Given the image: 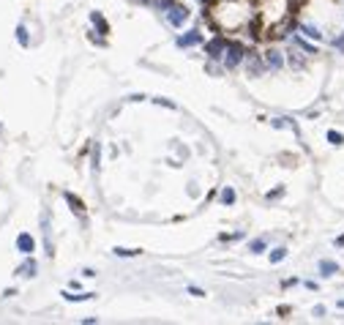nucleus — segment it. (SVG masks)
Masks as SVG:
<instances>
[{
	"instance_id": "nucleus-5",
	"label": "nucleus",
	"mask_w": 344,
	"mask_h": 325,
	"mask_svg": "<svg viewBox=\"0 0 344 325\" xmlns=\"http://www.w3.org/2000/svg\"><path fill=\"white\" fill-rule=\"evenodd\" d=\"M41 233H44V252H46V257H55V243H52V229H50V211L41 213Z\"/></svg>"
},
{
	"instance_id": "nucleus-27",
	"label": "nucleus",
	"mask_w": 344,
	"mask_h": 325,
	"mask_svg": "<svg viewBox=\"0 0 344 325\" xmlns=\"http://www.w3.org/2000/svg\"><path fill=\"white\" fill-rule=\"evenodd\" d=\"M172 3H178V0H156V6H159V9H164V11L170 9Z\"/></svg>"
},
{
	"instance_id": "nucleus-13",
	"label": "nucleus",
	"mask_w": 344,
	"mask_h": 325,
	"mask_svg": "<svg viewBox=\"0 0 344 325\" xmlns=\"http://www.w3.org/2000/svg\"><path fill=\"white\" fill-rule=\"evenodd\" d=\"M298 33H303V36L312 38V41H322V30L317 28V25H312V22H303L298 28Z\"/></svg>"
},
{
	"instance_id": "nucleus-3",
	"label": "nucleus",
	"mask_w": 344,
	"mask_h": 325,
	"mask_svg": "<svg viewBox=\"0 0 344 325\" xmlns=\"http://www.w3.org/2000/svg\"><path fill=\"white\" fill-rule=\"evenodd\" d=\"M188 17H191V11H188L186 6H180V3H172L170 9H167V22H170L172 28H180Z\"/></svg>"
},
{
	"instance_id": "nucleus-21",
	"label": "nucleus",
	"mask_w": 344,
	"mask_h": 325,
	"mask_svg": "<svg viewBox=\"0 0 344 325\" xmlns=\"http://www.w3.org/2000/svg\"><path fill=\"white\" fill-rule=\"evenodd\" d=\"M289 66H292V69H303V58H301V52H289Z\"/></svg>"
},
{
	"instance_id": "nucleus-24",
	"label": "nucleus",
	"mask_w": 344,
	"mask_h": 325,
	"mask_svg": "<svg viewBox=\"0 0 344 325\" xmlns=\"http://www.w3.org/2000/svg\"><path fill=\"white\" fill-rule=\"evenodd\" d=\"M87 36H90V41H93V44H107V38H99V36H96V30H87Z\"/></svg>"
},
{
	"instance_id": "nucleus-9",
	"label": "nucleus",
	"mask_w": 344,
	"mask_h": 325,
	"mask_svg": "<svg viewBox=\"0 0 344 325\" xmlns=\"http://www.w3.org/2000/svg\"><path fill=\"white\" fill-rule=\"evenodd\" d=\"M36 270H38L36 260H33V257L28 254V260H25L22 265L17 268V276H22V279H33V276H36Z\"/></svg>"
},
{
	"instance_id": "nucleus-20",
	"label": "nucleus",
	"mask_w": 344,
	"mask_h": 325,
	"mask_svg": "<svg viewBox=\"0 0 344 325\" xmlns=\"http://www.w3.org/2000/svg\"><path fill=\"white\" fill-rule=\"evenodd\" d=\"M328 142L339 148V145H344V134H339V131H328Z\"/></svg>"
},
{
	"instance_id": "nucleus-26",
	"label": "nucleus",
	"mask_w": 344,
	"mask_h": 325,
	"mask_svg": "<svg viewBox=\"0 0 344 325\" xmlns=\"http://www.w3.org/2000/svg\"><path fill=\"white\" fill-rule=\"evenodd\" d=\"M188 295H194V298H205V293H202L200 287H194V284H191V287H188Z\"/></svg>"
},
{
	"instance_id": "nucleus-30",
	"label": "nucleus",
	"mask_w": 344,
	"mask_h": 325,
	"mask_svg": "<svg viewBox=\"0 0 344 325\" xmlns=\"http://www.w3.org/2000/svg\"><path fill=\"white\" fill-rule=\"evenodd\" d=\"M333 243H336V246H344V235H339V238H336Z\"/></svg>"
},
{
	"instance_id": "nucleus-25",
	"label": "nucleus",
	"mask_w": 344,
	"mask_h": 325,
	"mask_svg": "<svg viewBox=\"0 0 344 325\" xmlns=\"http://www.w3.org/2000/svg\"><path fill=\"white\" fill-rule=\"evenodd\" d=\"M333 47H336V50H339L341 55H344V36H336V38H333Z\"/></svg>"
},
{
	"instance_id": "nucleus-15",
	"label": "nucleus",
	"mask_w": 344,
	"mask_h": 325,
	"mask_svg": "<svg viewBox=\"0 0 344 325\" xmlns=\"http://www.w3.org/2000/svg\"><path fill=\"white\" fill-rule=\"evenodd\" d=\"M63 298L69 303H79V301H90V298H96L93 293H63Z\"/></svg>"
},
{
	"instance_id": "nucleus-10",
	"label": "nucleus",
	"mask_w": 344,
	"mask_h": 325,
	"mask_svg": "<svg viewBox=\"0 0 344 325\" xmlns=\"http://www.w3.org/2000/svg\"><path fill=\"white\" fill-rule=\"evenodd\" d=\"M292 44L298 47V50H303L306 55H317V52H320V50H317V44H312L306 36H303V33H298V36H292Z\"/></svg>"
},
{
	"instance_id": "nucleus-4",
	"label": "nucleus",
	"mask_w": 344,
	"mask_h": 325,
	"mask_svg": "<svg viewBox=\"0 0 344 325\" xmlns=\"http://www.w3.org/2000/svg\"><path fill=\"white\" fill-rule=\"evenodd\" d=\"M205 38H202V33L194 28V30H188V33H183V36H178L175 38V47L178 50H191V47H200Z\"/></svg>"
},
{
	"instance_id": "nucleus-14",
	"label": "nucleus",
	"mask_w": 344,
	"mask_h": 325,
	"mask_svg": "<svg viewBox=\"0 0 344 325\" xmlns=\"http://www.w3.org/2000/svg\"><path fill=\"white\" fill-rule=\"evenodd\" d=\"M336 273H339V262L320 260V276H336Z\"/></svg>"
},
{
	"instance_id": "nucleus-31",
	"label": "nucleus",
	"mask_w": 344,
	"mask_h": 325,
	"mask_svg": "<svg viewBox=\"0 0 344 325\" xmlns=\"http://www.w3.org/2000/svg\"><path fill=\"white\" fill-rule=\"evenodd\" d=\"M202 6H211V3H216V0H200Z\"/></svg>"
},
{
	"instance_id": "nucleus-23",
	"label": "nucleus",
	"mask_w": 344,
	"mask_h": 325,
	"mask_svg": "<svg viewBox=\"0 0 344 325\" xmlns=\"http://www.w3.org/2000/svg\"><path fill=\"white\" fill-rule=\"evenodd\" d=\"M99 167H101V148L96 145V148H93V170L99 172Z\"/></svg>"
},
{
	"instance_id": "nucleus-12",
	"label": "nucleus",
	"mask_w": 344,
	"mask_h": 325,
	"mask_svg": "<svg viewBox=\"0 0 344 325\" xmlns=\"http://www.w3.org/2000/svg\"><path fill=\"white\" fill-rule=\"evenodd\" d=\"M90 25L96 28V33H101V36H107V33H110V22L101 17V11H90Z\"/></svg>"
},
{
	"instance_id": "nucleus-8",
	"label": "nucleus",
	"mask_w": 344,
	"mask_h": 325,
	"mask_svg": "<svg viewBox=\"0 0 344 325\" xmlns=\"http://www.w3.org/2000/svg\"><path fill=\"white\" fill-rule=\"evenodd\" d=\"M63 200L69 202V205H71V211L77 213L79 219H82V216H85V202L79 200V197H77V194H74V192H63Z\"/></svg>"
},
{
	"instance_id": "nucleus-19",
	"label": "nucleus",
	"mask_w": 344,
	"mask_h": 325,
	"mask_svg": "<svg viewBox=\"0 0 344 325\" xmlns=\"http://www.w3.org/2000/svg\"><path fill=\"white\" fill-rule=\"evenodd\" d=\"M112 252H115V257H137V254H142L139 249H123V246H115Z\"/></svg>"
},
{
	"instance_id": "nucleus-22",
	"label": "nucleus",
	"mask_w": 344,
	"mask_h": 325,
	"mask_svg": "<svg viewBox=\"0 0 344 325\" xmlns=\"http://www.w3.org/2000/svg\"><path fill=\"white\" fill-rule=\"evenodd\" d=\"M221 202H224V205H232V202H235V192H232L229 186L221 192Z\"/></svg>"
},
{
	"instance_id": "nucleus-6",
	"label": "nucleus",
	"mask_w": 344,
	"mask_h": 325,
	"mask_svg": "<svg viewBox=\"0 0 344 325\" xmlns=\"http://www.w3.org/2000/svg\"><path fill=\"white\" fill-rule=\"evenodd\" d=\"M243 63H246V71H249V77H257V74L265 69V63H262V58L257 55L254 50H249L246 52V58H243Z\"/></svg>"
},
{
	"instance_id": "nucleus-17",
	"label": "nucleus",
	"mask_w": 344,
	"mask_h": 325,
	"mask_svg": "<svg viewBox=\"0 0 344 325\" xmlns=\"http://www.w3.org/2000/svg\"><path fill=\"white\" fill-rule=\"evenodd\" d=\"M284 257H287V249H284V246H276V249H273V252H271V254H268V260H271V262H273V265H279V262H281V260H284Z\"/></svg>"
},
{
	"instance_id": "nucleus-1",
	"label": "nucleus",
	"mask_w": 344,
	"mask_h": 325,
	"mask_svg": "<svg viewBox=\"0 0 344 325\" xmlns=\"http://www.w3.org/2000/svg\"><path fill=\"white\" fill-rule=\"evenodd\" d=\"M243 58H246V47L240 44V41H229L227 44V50H224V69L227 71H235L240 63H243Z\"/></svg>"
},
{
	"instance_id": "nucleus-7",
	"label": "nucleus",
	"mask_w": 344,
	"mask_h": 325,
	"mask_svg": "<svg viewBox=\"0 0 344 325\" xmlns=\"http://www.w3.org/2000/svg\"><path fill=\"white\" fill-rule=\"evenodd\" d=\"M17 252L25 254V257L36 252V241H33V235H28V233H19L17 235Z\"/></svg>"
},
{
	"instance_id": "nucleus-28",
	"label": "nucleus",
	"mask_w": 344,
	"mask_h": 325,
	"mask_svg": "<svg viewBox=\"0 0 344 325\" xmlns=\"http://www.w3.org/2000/svg\"><path fill=\"white\" fill-rule=\"evenodd\" d=\"M281 194H284V189H273V192H268V200H276V197H281Z\"/></svg>"
},
{
	"instance_id": "nucleus-18",
	"label": "nucleus",
	"mask_w": 344,
	"mask_h": 325,
	"mask_svg": "<svg viewBox=\"0 0 344 325\" xmlns=\"http://www.w3.org/2000/svg\"><path fill=\"white\" fill-rule=\"evenodd\" d=\"M17 41H19V47H30V36H28L25 25H17Z\"/></svg>"
},
{
	"instance_id": "nucleus-2",
	"label": "nucleus",
	"mask_w": 344,
	"mask_h": 325,
	"mask_svg": "<svg viewBox=\"0 0 344 325\" xmlns=\"http://www.w3.org/2000/svg\"><path fill=\"white\" fill-rule=\"evenodd\" d=\"M227 38L224 36H221V33H219V36H213L211 38V41H208L205 44V55L208 58H211V60H221V58H224V50H227Z\"/></svg>"
},
{
	"instance_id": "nucleus-11",
	"label": "nucleus",
	"mask_w": 344,
	"mask_h": 325,
	"mask_svg": "<svg viewBox=\"0 0 344 325\" xmlns=\"http://www.w3.org/2000/svg\"><path fill=\"white\" fill-rule=\"evenodd\" d=\"M265 63H268V69L279 71L281 66H284V55H281L279 50H268V52H265Z\"/></svg>"
},
{
	"instance_id": "nucleus-16",
	"label": "nucleus",
	"mask_w": 344,
	"mask_h": 325,
	"mask_svg": "<svg viewBox=\"0 0 344 325\" xmlns=\"http://www.w3.org/2000/svg\"><path fill=\"white\" fill-rule=\"evenodd\" d=\"M268 249V243H265V238H254L252 243H249V252L252 254H262Z\"/></svg>"
},
{
	"instance_id": "nucleus-29",
	"label": "nucleus",
	"mask_w": 344,
	"mask_h": 325,
	"mask_svg": "<svg viewBox=\"0 0 344 325\" xmlns=\"http://www.w3.org/2000/svg\"><path fill=\"white\" fill-rule=\"evenodd\" d=\"M325 314V306H314V317H322Z\"/></svg>"
}]
</instances>
